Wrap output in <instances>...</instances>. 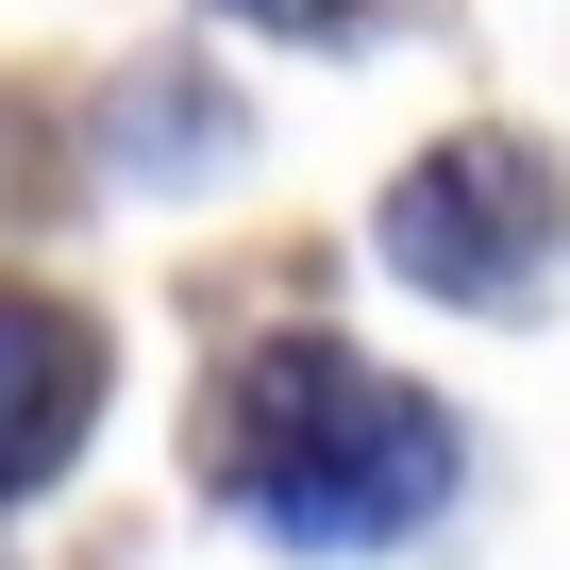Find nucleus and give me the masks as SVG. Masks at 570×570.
I'll use <instances>...</instances> for the list:
<instances>
[{
	"label": "nucleus",
	"mask_w": 570,
	"mask_h": 570,
	"mask_svg": "<svg viewBox=\"0 0 570 570\" xmlns=\"http://www.w3.org/2000/svg\"><path fill=\"white\" fill-rule=\"evenodd\" d=\"M218 487L303 553H370L453 487V420L420 386H386L370 353H336V336H268L218 386Z\"/></svg>",
	"instance_id": "f257e3e1"
},
{
	"label": "nucleus",
	"mask_w": 570,
	"mask_h": 570,
	"mask_svg": "<svg viewBox=\"0 0 570 570\" xmlns=\"http://www.w3.org/2000/svg\"><path fill=\"white\" fill-rule=\"evenodd\" d=\"M537 252H553V202H537L520 151H436V168L386 202V268L436 285V303H520Z\"/></svg>",
	"instance_id": "f03ea898"
},
{
	"label": "nucleus",
	"mask_w": 570,
	"mask_h": 570,
	"mask_svg": "<svg viewBox=\"0 0 570 570\" xmlns=\"http://www.w3.org/2000/svg\"><path fill=\"white\" fill-rule=\"evenodd\" d=\"M85 420H101V336L68 303H35V285H0V503L51 487L85 453Z\"/></svg>",
	"instance_id": "7ed1b4c3"
},
{
	"label": "nucleus",
	"mask_w": 570,
	"mask_h": 570,
	"mask_svg": "<svg viewBox=\"0 0 570 570\" xmlns=\"http://www.w3.org/2000/svg\"><path fill=\"white\" fill-rule=\"evenodd\" d=\"M235 18H285V35H336L353 0H235Z\"/></svg>",
	"instance_id": "20e7f679"
}]
</instances>
